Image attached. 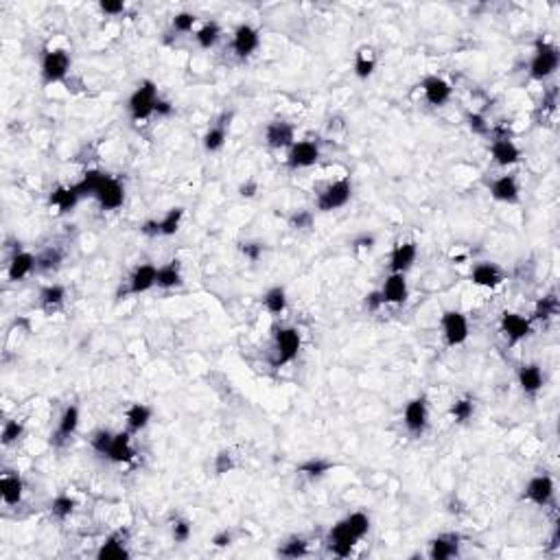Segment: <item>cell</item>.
Segmentation results:
<instances>
[{"instance_id":"1","label":"cell","mask_w":560,"mask_h":560,"mask_svg":"<svg viewBox=\"0 0 560 560\" xmlns=\"http://www.w3.org/2000/svg\"><path fill=\"white\" fill-rule=\"evenodd\" d=\"M560 64V53L552 42H543L538 39L536 49H534V57L530 62V77L536 79V82H545L547 77H552L558 70Z\"/></svg>"},{"instance_id":"2","label":"cell","mask_w":560,"mask_h":560,"mask_svg":"<svg viewBox=\"0 0 560 560\" xmlns=\"http://www.w3.org/2000/svg\"><path fill=\"white\" fill-rule=\"evenodd\" d=\"M155 101H158V86L151 79H145L143 84H138V88L129 96V103H127L129 116L134 121H147L155 110Z\"/></svg>"},{"instance_id":"3","label":"cell","mask_w":560,"mask_h":560,"mask_svg":"<svg viewBox=\"0 0 560 560\" xmlns=\"http://www.w3.org/2000/svg\"><path fill=\"white\" fill-rule=\"evenodd\" d=\"M350 195H352L350 177L335 179V182H331L322 193L317 195L315 206H317V210H322V212H333L337 208H344L350 202Z\"/></svg>"},{"instance_id":"4","label":"cell","mask_w":560,"mask_h":560,"mask_svg":"<svg viewBox=\"0 0 560 560\" xmlns=\"http://www.w3.org/2000/svg\"><path fill=\"white\" fill-rule=\"evenodd\" d=\"M303 346V337L293 326H280L274 331V348H276V366L291 364Z\"/></svg>"},{"instance_id":"5","label":"cell","mask_w":560,"mask_h":560,"mask_svg":"<svg viewBox=\"0 0 560 560\" xmlns=\"http://www.w3.org/2000/svg\"><path fill=\"white\" fill-rule=\"evenodd\" d=\"M362 541V536H359V532L348 523V518H342V521H337L331 532H329V538H326V543H329V549L339 556V558H346L352 554V547Z\"/></svg>"},{"instance_id":"6","label":"cell","mask_w":560,"mask_h":560,"mask_svg":"<svg viewBox=\"0 0 560 560\" xmlns=\"http://www.w3.org/2000/svg\"><path fill=\"white\" fill-rule=\"evenodd\" d=\"M70 72V55L64 49H51L42 55V79L44 84L64 82Z\"/></svg>"},{"instance_id":"7","label":"cell","mask_w":560,"mask_h":560,"mask_svg":"<svg viewBox=\"0 0 560 560\" xmlns=\"http://www.w3.org/2000/svg\"><path fill=\"white\" fill-rule=\"evenodd\" d=\"M440 326H443V337H445L447 346H451V348L462 346L469 339V319L464 313L445 311L443 319H440Z\"/></svg>"},{"instance_id":"8","label":"cell","mask_w":560,"mask_h":560,"mask_svg":"<svg viewBox=\"0 0 560 560\" xmlns=\"http://www.w3.org/2000/svg\"><path fill=\"white\" fill-rule=\"evenodd\" d=\"M317 160H319V145L315 140H295L287 153V165L291 169H309Z\"/></svg>"},{"instance_id":"9","label":"cell","mask_w":560,"mask_h":560,"mask_svg":"<svg viewBox=\"0 0 560 560\" xmlns=\"http://www.w3.org/2000/svg\"><path fill=\"white\" fill-rule=\"evenodd\" d=\"M403 423H405L407 431L414 433V435H420V433H423V431L427 429V423H429V409H427L425 396H416V398H412V401L405 405Z\"/></svg>"},{"instance_id":"10","label":"cell","mask_w":560,"mask_h":560,"mask_svg":"<svg viewBox=\"0 0 560 560\" xmlns=\"http://www.w3.org/2000/svg\"><path fill=\"white\" fill-rule=\"evenodd\" d=\"M554 495H556V486H554V479L549 475H534L528 482L526 492H523L528 502L541 506V508L552 504Z\"/></svg>"},{"instance_id":"11","label":"cell","mask_w":560,"mask_h":560,"mask_svg":"<svg viewBox=\"0 0 560 560\" xmlns=\"http://www.w3.org/2000/svg\"><path fill=\"white\" fill-rule=\"evenodd\" d=\"M499 326H502V333L510 344H518L532 333V319L518 315V313H512V311H506L502 315Z\"/></svg>"},{"instance_id":"12","label":"cell","mask_w":560,"mask_h":560,"mask_svg":"<svg viewBox=\"0 0 560 560\" xmlns=\"http://www.w3.org/2000/svg\"><path fill=\"white\" fill-rule=\"evenodd\" d=\"M94 199L98 202V206H101V210H116L125 202V186L118 182L116 177L110 175L103 182V186L98 189V193L94 195Z\"/></svg>"},{"instance_id":"13","label":"cell","mask_w":560,"mask_h":560,"mask_svg":"<svg viewBox=\"0 0 560 560\" xmlns=\"http://www.w3.org/2000/svg\"><path fill=\"white\" fill-rule=\"evenodd\" d=\"M77 427H79V407L77 405H68L62 412V416H59V423H57L55 433L51 435V443L55 447H62L64 443H68V440L75 435Z\"/></svg>"},{"instance_id":"14","label":"cell","mask_w":560,"mask_h":560,"mask_svg":"<svg viewBox=\"0 0 560 560\" xmlns=\"http://www.w3.org/2000/svg\"><path fill=\"white\" fill-rule=\"evenodd\" d=\"M471 280L479 287H486V289H495L504 283V272L499 265L490 263V261H482V263H475L473 269H471Z\"/></svg>"},{"instance_id":"15","label":"cell","mask_w":560,"mask_h":560,"mask_svg":"<svg viewBox=\"0 0 560 560\" xmlns=\"http://www.w3.org/2000/svg\"><path fill=\"white\" fill-rule=\"evenodd\" d=\"M258 44H261V35L252 25H238L232 37V49L238 57H250Z\"/></svg>"},{"instance_id":"16","label":"cell","mask_w":560,"mask_h":560,"mask_svg":"<svg viewBox=\"0 0 560 560\" xmlns=\"http://www.w3.org/2000/svg\"><path fill=\"white\" fill-rule=\"evenodd\" d=\"M98 560H127L129 549H127V532H114L106 538V543L96 552Z\"/></svg>"},{"instance_id":"17","label":"cell","mask_w":560,"mask_h":560,"mask_svg":"<svg viewBox=\"0 0 560 560\" xmlns=\"http://www.w3.org/2000/svg\"><path fill=\"white\" fill-rule=\"evenodd\" d=\"M451 92H453L451 84L447 82V79L438 77V75H429L423 82V94H425L427 101L431 106H435V108L445 106L451 98Z\"/></svg>"},{"instance_id":"18","label":"cell","mask_w":560,"mask_h":560,"mask_svg":"<svg viewBox=\"0 0 560 560\" xmlns=\"http://www.w3.org/2000/svg\"><path fill=\"white\" fill-rule=\"evenodd\" d=\"M383 295V303L386 305H403L407 295H409V287H407V280H405V274H390L386 278L383 287L378 289Z\"/></svg>"},{"instance_id":"19","label":"cell","mask_w":560,"mask_h":560,"mask_svg":"<svg viewBox=\"0 0 560 560\" xmlns=\"http://www.w3.org/2000/svg\"><path fill=\"white\" fill-rule=\"evenodd\" d=\"M490 155L495 160V165L499 167H512L521 160V149L514 145V140L510 138H495L490 145Z\"/></svg>"},{"instance_id":"20","label":"cell","mask_w":560,"mask_h":560,"mask_svg":"<svg viewBox=\"0 0 560 560\" xmlns=\"http://www.w3.org/2000/svg\"><path fill=\"white\" fill-rule=\"evenodd\" d=\"M416 256H418L416 243L412 241L398 243L390 254V274H405L407 269H412V265L416 263Z\"/></svg>"},{"instance_id":"21","label":"cell","mask_w":560,"mask_h":560,"mask_svg":"<svg viewBox=\"0 0 560 560\" xmlns=\"http://www.w3.org/2000/svg\"><path fill=\"white\" fill-rule=\"evenodd\" d=\"M265 140L272 149H289L293 140V127L287 121H272L265 129Z\"/></svg>"},{"instance_id":"22","label":"cell","mask_w":560,"mask_h":560,"mask_svg":"<svg viewBox=\"0 0 560 560\" xmlns=\"http://www.w3.org/2000/svg\"><path fill=\"white\" fill-rule=\"evenodd\" d=\"M134 447H132V435H129V431H118V433H114V438H112V447H110V451H108V459H112V462H116V464H127V462H132L134 459Z\"/></svg>"},{"instance_id":"23","label":"cell","mask_w":560,"mask_h":560,"mask_svg":"<svg viewBox=\"0 0 560 560\" xmlns=\"http://www.w3.org/2000/svg\"><path fill=\"white\" fill-rule=\"evenodd\" d=\"M155 276H158V267L151 265V263H145V265H138L129 278V293L132 295H140L149 291L151 287H155Z\"/></svg>"},{"instance_id":"24","label":"cell","mask_w":560,"mask_h":560,"mask_svg":"<svg viewBox=\"0 0 560 560\" xmlns=\"http://www.w3.org/2000/svg\"><path fill=\"white\" fill-rule=\"evenodd\" d=\"M23 495H25L23 477L15 473H5L0 477V497H3V502L7 506H18L23 502Z\"/></svg>"},{"instance_id":"25","label":"cell","mask_w":560,"mask_h":560,"mask_svg":"<svg viewBox=\"0 0 560 560\" xmlns=\"http://www.w3.org/2000/svg\"><path fill=\"white\" fill-rule=\"evenodd\" d=\"M490 195L497 202L504 204H516L518 202V184L514 175H502L490 184Z\"/></svg>"},{"instance_id":"26","label":"cell","mask_w":560,"mask_h":560,"mask_svg":"<svg viewBox=\"0 0 560 560\" xmlns=\"http://www.w3.org/2000/svg\"><path fill=\"white\" fill-rule=\"evenodd\" d=\"M459 552V536L457 534H443L431 541L429 558L431 560H449Z\"/></svg>"},{"instance_id":"27","label":"cell","mask_w":560,"mask_h":560,"mask_svg":"<svg viewBox=\"0 0 560 560\" xmlns=\"http://www.w3.org/2000/svg\"><path fill=\"white\" fill-rule=\"evenodd\" d=\"M543 381H545V376H543L541 366H536V364H523L521 368H518V386H521V390L526 394L534 396L536 392H541Z\"/></svg>"},{"instance_id":"28","label":"cell","mask_w":560,"mask_h":560,"mask_svg":"<svg viewBox=\"0 0 560 560\" xmlns=\"http://www.w3.org/2000/svg\"><path fill=\"white\" fill-rule=\"evenodd\" d=\"M33 269H37V261H35V256L31 252H15L11 256V261H9V267H7V276L9 280H23L27 278Z\"/></svg>"},{"instance_id":"29","label":"cell","mask_w":560,"mask_h":560,"mask_svg":"<svg viewBox=\"0 0 560 560\" xmlns=\"http://www.w3.org/2000/svg\"><path fill=\"white\" fill-rule=\"evenodd\" d=\"M228 125H230V114H224L222 121L217 125H212L206 134H204V149L215 153L219 151L224 145H226V138H228Z\"/></svg>"},{"instance_id":"30","label":"cell","mask_w":560,"mask_h":560,"mask_svg":"<svg viewBox=\"0 0 560 560\" xmlns=\"http://www.w3.org/2000/svg\"><path fill=\"white\" fill-rule=\"evenodd\" d=\"M79 202H82V195L77 193L75 184L72 186H57L51 193V204L59 210V212H70Z\"/></svg>"},{"instance_id":"31","label":"cell","mask_w":560,"mask_h":560,"mask_svg":"<svg viewBox=\"0 0 560 560\" xmlns=\"http://www.w3.org/2000/svg\"><path fill=\"white\" fill-rule=\"evenodd\" d=\"M108 177H110V175L103 173V171L90 169V171H86L84 177L75 184V189H77L79 195H82V199H84V197H94V195L98 193V189L103 186V182H106Z\"/></svg>"},{"instance_id":"32","label":"cell","mask_w":560,"mask_h":560,"mask_svg":"<svg viewBox=\"0 0 560 560\" xmlns=\"http://www.w3.org/2000/svg\"><path fill=\"white\" fill-rule=\"evenodd\" d=\"M179 283H182V265H179V261H169L158 267L155 285L160 289H173Z\"/></svg>"},{"instance_id":"33","label":"cell","mask_w":560,"mask_h":560,"mask_svg":"<svg viewBox=\"0 0 560 560\" xmlns=\"http://www.w3.org/2000/svg\"><path fill=\"white\" fill-rule=\"evenodd\" d=\"M125 420H127V429L132 433L145 429L151 420V409L145 405V403H134L127 407V414H125Z\"/></svg>"},{"instance_id":"34","label":"cell","mask_w":560,"mask_h":560,"mask_svg":"<svg viewBox=\"0 0 560 560\" xmlns=\"http://www.w3.org/2000/svg\"><path fill=\"white\" fill-rule=\"evenodd\" d=\"M64 300H66V289L62 285H49L39 293V307L53 313L64 305Z\"/></svg>"},{"instance_id":"35","label":"cell","mask_w":560,"mask_h":560,"mask_svg":"<svg viewBox=\"0 0 560 560\" xmlns=\"http://www.w3.org/2000/svg\"><path fill=\"white\" fill-rule=\"evenodd\" d=\"M263 305L272 315H280L285 313L287 309V291L285 287H272L265 295H263Z\"/></svg>"},{"instance_id":"36","label":"cell","mask_w":560,"mask_h":560,"mask_svg":"<svg viewBox=\"0 0 560 560\" xmlns=\"http://www.w3.org/2000/svg\"><path fill=\"white\" fill-rule=\"evenodd\" d=\"M219 37H222V27H219L215 20H210V23L202 25V27L197 29V33H195L197 44L202 46V49H212L219 42Z\"/></svg>"},{"instance_id":"37","label":"cell","mask_w":560,"mask_h":560,"mask_svg":"<svg viewBox=\"0 0 560 560\" xmlns=\"http://www.w3.org/2000/svg\"><path fill=\"white\" fill-rule=\"evenodd\" d=\"M35 261H37V269L39 272H55L59 265H62L64 254H62V250H57V248H46V250H42L35 256Z\"/></svg>"},{"instance_id":"38","label":"cell","mask_w":560,"mask_h":560,"mask_svg":"<svg viewBox=\"0 0 560 560\" xmlns=\"http://www.w3.org/2000/svg\"><path fill=\"white\" fill-rule=\"evenodd\" d=\"M182 219H184V208H171L167 210V215L160 219V236H173L179 226H182Z\"/></svg>"},{"instance_id":"39","label":"cell","mask_w":560,"mask_h":560,"mask_svg":"<svg viewBox=\"0 0 560 560\" xmlns=\"http://www.w3.org/2000/svg\"><path fill=\"white\" fill-rule=\"evenodd\" d=\"M376 68V59L370 49H362L355 57V75L359 79H368Z\"/></svg>"},{"instance_id":"40","label":"cell","mask_w":560,"mask_h":560,"mask_svg":"<svg viewBox=\"0 0 560 560\" xmlns=\"http://www.w3.org/2000/svg\"><path fill=\"white\" fill-rule=\"evenodd\" d=\"M331 469H333V462H329V459H324V457H309L298 466L300 473H305L309 477H322Z\"/></svg>"},{"instance_id":"41","label":"cell","mask_w":560,"mask_h":560,"mask_svg":"<svg viewBox=\"0 0 560 560\" xmlns=\"http://www.w3.org/2000/svg\"><path fill=\"white\" fill-rule=\"evenodd\" d=\"M77 508V502L70 495H57L51 504V512L55 518H68Z\"/></svg>"},{"instance_id":"42","label":"cell","mask_w":560,"mask_h":560,"mask_svg":"<svg viewBox=\"0 0 560 560\" xmlns=\"http://www.w3.org/2000/svg\"><path fill=\"white\" fill-rule=\"evenodd\" d=\"M558 313V298L552 293V295H545L536 303V309H534V315L532 319H549Z\"/></svg>"},{"instance_id":"43","label":"cell","mask_w":560,"mask_h":560,"mask_svg":"<svg viewBox=\"0 0 560 560\" xmlns=\"http://www.w3.org/2000/svg\"><path fill=\"white\" fill-rule=\"evenodd\" d=\"M280 556H285V558H303L309 554V543L305 541V538H291V541L283 543V547L278 549Z\"/></svg>"},{"instance_id":"44","label":"cell","mask_w":560,"mask_h":560,"mask_svg":"<svg viewBox=\"0 0 560 560\" xmlns=\"http://www.w3.org/2000/svg\"><path fill=\"white\" fill-rule=\"evenodd\" d=\"M475 412V403L473 398H457V401L451 405V416L455 423H466V420L473 416Z\"/></svg>"},{"instance_id":"45","label":"cell","mask_w":560,"mask_h":560,"mask_svg":"<svg viewBox=\"0 0 560 560\" xmlns=\"http://www.w3.org/2000/svg\"><path fill=\"white\" fill-rule=\"evenodd\" d=\"M25 433V423L23 420H7L5 427H3V445L9 447L13 443H18L20 438Z\"/></svg>"},{"instance_id":"46","label":"cell","mask_w":560,"mask_h":560,"mask_svg":"<svg viewBox=\"0 0 560 560\" xmlns=\"http://www.w3.org/2000/svg\"><path fill=\"white\" fill-rule=\"evenodd\" d=\"M112 438H114L112 431H108V429H98V431L92 433L90 445H92V449H94L96 453L108 455V451H110V447H112Z\"/></svg>"},{"instance_id":"47","label":"cell","mask_w":560,"mask_h":560,"mask_svg":"<svg viewBox=\"0 0 560 560\" xmlns=\"http://www.w3.org/2000/svg\"><path fill=\"white\" fill-rule=\"evenodd\" d=\"M466 123H469L471 132L477 134V136H488V134H490V123L486 121V116H484V114H479V112H471V114H466Z\"/></svg>"},{"instance_id":"48","label":"cell","mask_w":560,"mask_h":560,"mask_svg":"<svg viewBox=\"0 0 560 560\" xmlns=\"http://www.w3.org/2000/svg\"><path fill=\"white\" fill-rule=\"evenodd\" d=\"M197 23V15L195 13H189V11H182V13H175L173 15V29L177 33H191L193 27Z\"/></svg>"},{"instance_id":"49","label":"cell","mask_w":560,"mask_h":560,"mask_svg":"<svg viewBox=\"0 0 560 560\" xmlns=\"http://www.w3.org/2000/svg\"><path fill=\"white\" fill-rule=\"evenodd\" d=\"M171 532H173V541L175 543H186L191 538V534H193V526L186 521V518H175Z\"/></svg>"},{"instance_id":"50","label":"cell","mask_w":560,"mask_h":560,"mask_svg":"<svg viewBox=\"0 0 560 560\" xmlns=\"http://www.w3.org/2000/svg\"><path fill=\"white\" fill-rule=\"evenodd\" d=\"M289 224H291L293 230H307V228L313 226V212L311 210H298V212L291 215Z\"/></svg>"},{"instance_id":"51","label":"cell","mask_w":560,"mask_h":560,"mask_svg":"<svg viewBox=\"0 0 560 560\" xmlns=\"http://www.w3.org/2000/svg\"><path fill=\"white\" fill-rule=\"evenodd\" d=\"M98 9H101L106 15H118L125 11V3L123 0H101L98 3Z\"/></svg>"},{"instance_id":"52","label":"cell","mask_w":560,"mask_h":560,"mask_svg":"<svg viewBox=\"0 0 560 560\" xmlns=\"http://www.w3.org/2000/svg\"><path fill=\"white\" fill-rule=\"evenodd\" d=\"M234 469V462H232V455L230 453H219L217 457H215V471L222 475V473H228V471H232Z\"/></svg>"},{"instance_id":"53","label":"cell","mask_w":560,"mask_h":560,"mask_svg":"<svg viewBox=\"0 0 560 560\" xmlns=\"http://www.w3.org/2000/svg\"><path fill=\"white\" fill-rule=\"evenodd\" d=\"M263 243H241V252L246 254V258H250V261H258V258L263 256Z\"/></svg>"},{"instance_id":"54","label":"cell","mask_w":560,"mask_h":560,"mask_svg":"<svg viewBox=\"0 0 560 560\" xmlns=\"http://www.w3.org/2000/svg\"><path fill=\"white\" fill-rule=\"evenodd\" d=\"M383 305H386V303H383L381 291H370V293L366 295V309H368V311H378Z\"/></svg>"},{"instance_id":"55","label":"cell","mask_w":560,"mask_h":560,"mask_svg":"<svg viewBox=\"0 0 560 560\" xmlns=\"http://www.w3.org/2000/svg\"><path fill=\"white\" fill-rule=\"evenodd\" d=\"M173 110H175V108H173V103H171V101H167V98H160V96H158L153 114H158V116L167 118V116H171V114H173Z\"/></svg>"},{"instance_id":"56","label":"cell","mask_w":560,"mask_h":560,"mask_svg":"<svg viewBox=\"0 0 560 560\" xmlns=\"http://www.w3.org/2000/svg\"><path fill=\"white\" fill-rule=\"evenodd\" d=\"M140 232L147 234V236H160V222L158 219H149V222L140 226Z\"/></svg>"},{"instance_id":"57","label":"cell","mask_w":560,"mask_h":560,"mask_svg":"<svg viewBox=\"0 0 560 560\" xmlns=\"http://www.w3.org/2000/svg\"><path fill=\"white\" fill-rule=\"evenodd\" d=\"M230 543H232V534H230L228 530L215 534V538H212V545H215V547H228Z\"/></svg>"},{"instance_id":"58","label":"cell","mask_w":560,"mask_h":560,"mask_svg":"<svg viewBox=\"0 0 560 560\" xmlns=\"http://www.w3.org/2000/svg\"><path fill=\"white\" fill-rule=\"evenodd\" d=\"M355 248L357 250H372L374 248V236L372 234H364V236H359V238H355Z\"/></svg>"},{"instance_id":"59","label":"cell","mask_w":560,"mask_h":560,"mask_svg":"<svg viewBox=\"0 0 560 560\" xmlns=\"http://www.w3.org/2000/svg\"><path fill=\"white\" fill-rule=\"evenodd\" d=\"M238 193H241L243 197H254L258 193V184L254 182V179H248L246 184H241V189H238Z\"/></svg>"}]
</instances>
